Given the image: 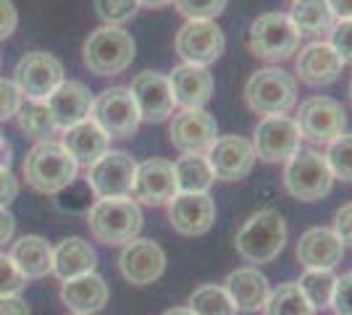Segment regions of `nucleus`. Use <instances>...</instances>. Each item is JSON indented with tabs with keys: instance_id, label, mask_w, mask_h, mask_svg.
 Here are the masks:
<instances>
[{
	"instance_id": "obj_1",
	"label": "nucleus",
	"mask_w": 352,
	"mask_h": 315,
	"mask_svg": "<svg viewBox=\"0 0 352 315\" xmlns=\"http://www.w3.org/2000/svg\"><path fill=\"white\" fill-rule=\"evenodd\" d=\"M89 234L108 247L129 244L142 229V210L132 197H103L87 210Z\"/></svg>"
},
{
	"instance_id": "obj_2",
	"label": "nucleus",
	"mask_w": 352,
	"mask_h": 315,
	"mask_svg": "<svg viewBox=\"0 0 352 315\" xmlns=\"http://www.w3.org/2000/svg\"><path fill=\"white\" fill-rule=\"evenodd\" d=\"M79 174V165L56 139L37 142L24 158V179L43 195H58Z\"/></svg>"
},
{
	"instance_id": "obj_3",
	"label": "nucleus",
	"mask_w": 352,
	"mask_h": 315,
	"mask_svg": "<svg viewBox=\"0 0 352 315\" xmlns=\"http://www.w3.org/2000/svg\"><path fill=\"white\" fill-rule=\"evenodd\" d=\"M137 56V43L124 27H100L89 32L82 47V60L85 69L95 76H116L124 74L132 66Z\"/></svg>"
},
{
	"instance_id": "obj_4",
	"label": "nucleus",
	"mask_w": 352,
	"mask_h": 315,
	"mask_svg": "<svg viewBox=\"0 0 352 315\" xmlns=\"http://www.w3.org/2000/svg\"><path fill=\"white\" fill-rule=\"evenodd\" d=\"M284 244H287V224H284L279 210L271 208L252 213L242 224V229L236 231L234 240L236 253L255 266L276 260L284 250Z\"/></svg>"
},
{
	"instance_id": "obj_5",
	"label": "nucleus",
	"mask_w": 352,
	"mask_h": 315,
	"mask_svg": "<svg viewBox=\"0 0 352 315\" xmlns=\"http://www.w3.org/2000/svg\"><path fill=\"white\" fill-rule=\"evenodd\" d=\"M248 108L258 116H287L297 105V79L279 66L258 69L245 84Z\"/></svg>"
},
{
	"instance_id": "obj_6",
	"label": "nucleus",
	"mask_w": 352,
	"mask_h": 315,
	"mask_svg": "<svg viewBox=\"0 0 352 315\" xmlns=\"http://www.w3.org/2000/svg\"><path fill=\"white\" fill-rule=\"evenodd\" d=\"M248 45L255 58L265 60L268 66H279L289 60L300 47V32L294 30L287 14H263L250 24Z\"/></svg>"
},
{
	"instance_id": "obj_7",
	"label": "nucleus",
	"mask_w": 352,
	"mask_h": 315,
	"mask_svg": "<svg viewBox=\"0 0 352 315\" xmlns=\"http://www.w3.org/2000/svg\"><path fill=\"white\" fill-rule=\"evenodd\" d=\"M284 189L300 202H316L331 192L334 176L326 155L316 150H300L284 163Z\"/></svg>"
},
{
	"instance_id": "obj_8",
	"label": "nucleus",
	"mask_w": 352,
	"mask_h": 315,
	"mask_svg": "<svg viewBox=\"0 0 352 315\" xmlns=\"http://www.w3.org/2000/svg\"><path fill=\"white\" fill-rule=\"evenodd\" d=\"M63 82V63L47 50H32L16 63L14 84L30 103H45Z\"/></svg>"
},
{
	"instance_id": "obj_9",
	"label": "nucleus",
	"mask_w": 352,
	"mask_h": 315,
	"mask_svg": "<svg viewBox=\"0 0 352 315\" xmlns=\"http://www.w3.org/2000/svg\"><path fill=\"white\" fill-rule=\"evenodd\" d=\"M89 119L95 121L111 139H129L137 135V129L142 124L129 87H108L100 92L92 100Z\"/></svg>"
},
{
	"instance_id": "obj_10",
	"label": "nucleus",
	"mask_w": 352,
	"mask_h": 315,
	"mask_svg": "<svg viewBox=\"0 0 352 315\" xmlns=\"http://www.w3.org/2000/svg\"><path fill=\"white\" fill-rule=\"evenodd\" d=\"M294 121L300 126L302 139H310L316 145H329L339 135H344L347 113H344V105L339 100L326 97V95H316V97H308L305 103H300Z\"/></svg>"
},
{
	"instance_id": "obj_11",
	"label": "nucleus",
	"mask_w": 352,
	"mask_h": 315,
	"mask_svg": "<svg viewBox=\"0 0 352 315\" xmlns=\"http://www.w3.org/2000/svg\"><path fill=\"white\" fill-rule=\"evenodd\" d=\"M300 126L289 116H268L261 119L252 135V148L255 158L265 163H287L294 152L300 150Z\"/></svg>"
},
{
	"instance_id": "obj_12",
	"label": "nucleus",
	"mask_w": 352,
	"mask_h": 315,
	"mask_svg": "<svg viewBox=\"0 0 352 315\" xmlns=\"http://www.w3.org/2000/svg\"><path fill=\"white\" fill-rule=\"evenodd\" d=\"M137 161L124 150H108L103 158H98L87 168L85 181L89 184L92 195L98 200L103 197H129L134 184Z\"/></svg>"
},
{
	"instance_id": "obj_13",
	"label": "nucleus",
	"mask_w": 352,
	"mask_h": 315,
	"mask_svg": "<svg viewBox=\"0 0 352 315\" xmlns=\"http://www.w3.org/2000/svg\"><path fill=\"white\" fill-rule=\"evenodd\" d=\"M168 135L182 155H208L219 139V124L206 108H182L171 119Z\"/></svg>"
},
{
	"instance_id": "obj_14",
	"label": "nucleus",
	"mask_w": 352,
	"mask_h": 315,
	"mask_svg": "<svg viewBox=\"0 0 352 315\" xmlns=\"http://www.w3.org/2000/svg\"><path fill=\"white\" fill-rule=\"evenodd\" d=\"M174 47L184 63L208 69L221 58L226 47V34L216 21H187L176 32Z\"/></svg>"
},
{
	"instance_id": "obj_15",
	"label": "nucleus",
	"mask_w": 352,
	"mask_h": 315,
	"mask_svg": "<svg viewBox=\"0 0 352 315\" xmlns=\"http://www.w3.org/2000/svg\"><path fill=\"white\" fill-rule=\"evenodd\" d=\"M176 192V176H174V163L166 158H147L142 163H137L134 171V184H132V197L134 202L140 205H153L161 208L168 205Z\"/></svg>"
},
{
	"instance_id": "obj_16",
	"label": "nucleus",
	"mask_w": 352,
	"mask_h": 315,
	"mask_svg": "<svg viewBox=\"0 0 352 315\" xmlns=\"http://www.w3.org/2000/svg\"><path fill=\"white\" fill-rule=\"evenodd\" d=\"M208 163L219 181H242L255 168V148L252 142L239 135H223L208 150Z\"/></svg>"
},
{
	"instance_id": "obj_17",
	"label": "nucleus",
	"mask_w": 352,
	"mask_h": 315,
	"mask_svg": "<svg viewBox=\"0 0 352 315\" xmlns=\"http://www.w3.org/2000/svg\"><path fill=\"white\" fill-rule=\"evenodd\" d=\"M118 270L134 286L155 284L166 270V253L158 242L132 240L129 244H124L118 255Z\"/></svg>"
},
{
	"instance_id": "obj_18",
	"label": "nucleus",
	"mask_w": 352,
	"mask_h": 315,
	"mask_svg": "<svg viewBox=\"0 0 352 315\" xmlns=\"http://www.w3.org/2000/svg\"><path fill=\"white\" fill-rule=\"evenodd\" d=\"M134 97V105L140 110V121H150V124H163L174 113V95H171V84L168 76L158 74V71H140L132 79L129 87Z\"/></svg>"
},
{
	"instance_id": "obj_19",
	"label": "nucleus",
	"mask_w": 352,
	"mask_h": 315,
	"mask_svg": "<svg viewBox=\"0 0 352 315\" xmlns=\"http://www.w3.org/2000/svg\"><path fill=\"white\" fill-rule=\"evenodd\" d=\"M166 208L168 224L182 237H203L216 224V200L210 195H176Z\"/></svg>"
},
{
	"instance_id": "obj_20",
	"label": "nucleus",
	"mask_w": 352,
	"mask_h": 315,
	"mask_svg": "<svg viewBox=\"0 0 352 315\" xmlns=\"http://www.w3.org/2000/svg\"><path fill=\"white\" fill-rule=\"evenodd\" d=\"M342 69H344V63L326 40H316V43L305 45L294 58V79L305 82L310 87L334 84Z\"/></svg>"
},
{
	"instance_id": "obj_21",
	"label": "nucleus",
	"mask_w": 352,
	"mask_h": 315,
	"mask_svg": "<svg viewBox=\"0 0 352 315\" xmlns=\"http://www.w3.org/2000/svg\"><path fill=\"white\" fill-rule=\"evenodd\" d=\"M92 100H95V97H92V92H89V87L85 82L69 79V82H63L58 90L45 100V105L50 108L58 132H66V129H72V126L89 119V113H92Z\"/></svg>"
},
{
	"instance_id": "obj_22",
	"label": "nucleus",
	"mask_w": 352,
	"mask_h": 315,
	"mask_svg": "<svg viewBox=\"0 0 352 315\" xmlns=\"http://www.w3.org/2000/svg\"><path fill=\"white\" fill-rule=\"evenodd\" d=\"M294 255L305 266V270H334L344 257V244L331 229L313 226L300 237Z\"/></svg>"
},
{
	"instance_id": "obj_23",
	"label": "nucleus",
	"mask_w": 352,
	"mask_h": 315,
	"mask_svg": "<svg viewBox=\"0 0 352 315\" xmlns=\"http://www.w3.org/2000/svg\"><path fill=\"white\" fill-rule=\"evenodd\" d=\"M174 103L182 108H203L213 97V74L203 66L179 63L168 74Z\"/></svg>"
},
{
	"instance_id": "obj_24",
	"label": "nucleus",
	"mask_w": 352,
	"mask_h": 315,
	"mask_svg": "<svg viewBox=\"0 0 352 315\" xmlns=\"http://www.w3.org/2000/svg\"><path fill=\"white\" fill-rule=\"evenodd\" d=\"M223 289H226L229 300L234 302L236 310H245V313L263 310V305L268 302V294H271L268 279L252 266L232 270L226 276V281H223Z\"/></svg>"
},
{
	"instance_id": "obj_25",
	"label": "nucleus",
	"mask_w": 352,
	"mask_h": 315,
	"mask_svg": "<svg viewBox=\"0 0 352 315\" xmlns=\"http://www.w3.org/2000/svg\"><path fill=\"white\" fill-rule=\"evenodd\" d=\"M60 145L76 161V165L89 168L98 158H103L105 152H108L111 137L105 135L95 121L87 119L82 121V124H76V126H72V129H66V132H60Z\"/></svg>"
},
{
	"instance_id": "obj_26",
	"label": "nucleus",
	"mask_w": 352,
	"mask_h": 315,
	"mask_svg": "<svg viewBox=\"0 0 352 315\" xmlns=\"http://www.w3.org/2000/svg\"><path fill=\"white\" fill-rule=\"evenodd\" d=\"M108 297H111L108 284H105L103 276H98V273L76 276V279L63 281V286H60V300H63V305L72 313H79V315H92L98 313V310H103Z\"/></svg>"
},
{
	"instance_id": "obj_27",
	"label": "nucleus",
	"mask_w": 352,
	"mask_h": 315,
	"mask_svg": "<svg viewBox=\"0 0 352 315\" xmlns=\"http://www.w3.org/2000/svg\"><path fill=\"white\" fill-rule=\"evenodd\" d=\"M98 266V253L87 240L82 237H69L58 247H53V273L60 281H69L85 273H95Z\"/></svg>"
},
{
	"instance_id": "obj_28",
	"label": "nucleus",
	"mask_w": 352,
	"mask_h": 315,
	"mask_svg": "<svg viewBox=\"0 0 352 315\" xmlns=\"http://www.w3.org/2000/svg\"><path fill=\"white\" fill-rule=\"evenodd\" d=\"M8 257L14 260V266L27 281L45 279L47 273H53V247L37 234H27V237L16 240Z\"/></svg>"
},
{
	"instance_id": "obj_29",
	"label": "nucleus",
	"mask_w": 352,
	"mask_h": 315,
	"mask_svg": "<svg viewBox=\"0 0 352 315\" xmlns=\"http://www.w3.org/2000/svg\"><path fill=\"white\" fill-rule=\"evenodd\" d=\"M174 176L179 195H208V189L216 181L206 155H182V158H176Z\"/></svg>"
},
{
	"instance_id": "obj_30",
	"label": "nucleus",
	"mask_w": 352,
	"mask_h": 315,
	"mask_svg": "<svg viewBox=\"0 0 352 315\" xmlns=\"http://www.w3.org/2000/svg\"><path fill=\"white\" fill-rule=\"evenodd\" d=\"M287 16L294 24V30L300 34H310V37L331 32L334 21H337L334 14L329 11L326 0H292V8Z\"/></svg>"
},
{
	"instance_id": "obj_31",
	"label": "nucleus",
	"mask_w": 352,
	"mask_h": 315,
	"mask_svg": "<svg viewBox=\"0 0 352 315\" xmlns=\"http://www.w3.org/2000/svg\"><path fill=\"white\" fill-rule=\"evenodd\" d=\"M16 124L24 135L37 139V142H47L53 135H58L56 119L45 103H24L16 113Z\"/></svg>"
},
{
	"instance_id": "obj_32",
	"label": "nucleus",
	"mask_w": 352,
	"mask_h": 315,
	"mask_svg": "<svg viewBox=\"0 0 352 315\" xmlns=\"http://www.w3.org/2000/svg\"><path fill=\"white\" fill-rule=\"evenodd\" d=\"M263 315H316L305 300V294L300 292L297 284H279V289H271L268 302L263 305Z\"/></svg>"
},
{
	"instance_id": "obj_33",
	"label": "nucleus",
	"mask_w": 352,
	"mask_h": 315,
	"mask_svg": "<svg viewBox=\"0 0 352 315\" xmlns=\"http://www.w3.org/2000/svg\"><path fill=\"white\" fill-rule=\"evenodd\" d=\"M297 286L305 294V300L310 302L313 310H326V307H331L337 276H334V270H305L300 276Z\"/></svg>"
},
{
	"instance_id": "obj_34",
	"label": "nucleus",
	"mask_w": 352,
	"mask_h": 315,
	"mask_svg": "<svg viewBox=\"0 0 352 315\" xmlns=\"http://www.w3.org/2000/svg\"><path fill=\"white\" fill-rule=\"evenodd\" d=\"M190 310L195 315H236L234 302L229 300L226 289L219 284H203L190 294Z\"/></svg>"
},
{
	"instance_id": "obj_35",
	"label": "nucleus",
	"mask_w": 352,
	"mask_h": 315,
	"mask_svg": "<svg viewBox=\"0 0 352 315\" xmlns=\"http://www.w3.org/2000/svg\"><path fill=\"white\" fill-rule=\"evenodd\" d=\"M323 155L331 168V176L352 184V135H339L334 142L326 145Z\"/></svg>"
},
{
	"instance_id": "obj_36",
	"label": "nucleus",
	"mask_w": 352,
	"mask_h": 315,
	"mask_svg": "<svg viewBox=\"0 0 352 315\" xmlns=\"http://www.w3.org/2000/svg\"><path fill=\"white\" fill-rule=\"evenodd\" d=\"M56 205L66 213H87L95 205V195L85 179H74L69 187H63L56 195Z\"/></svg>"
},
{
	"instance_id": "obj_37",
	"label": "nucleus",
	"mask_w": 352,
	"mask_h": 315,
	"mask_svg": "<svg viewBox=\"0 0 352 315\" xmlns=\"http://www.w3.org/2000/svg\"><path fill=\"white\" fill-rule=\"evenodd\" d=\"M95 11L108 27H121L137 16L140 3L137 0H95Z\"/></svg>"
},
{
	"instance_id": "obj_38",
	"label": "nucleus",
	"mask_w": 352,
	"mask_h": 315,
	"mask_svg": "<svg viewBox=\"0 0 352 315\" xmlns=\"http://www.w3.org/2000/svg\"><path fill=\"white\" fill-rule=\"evenodd\" d=\"M229 0H174L176 11L187 16V21H216L223 14Z\"/></svg>"
},
{
	"instance_id": "obj_39",
	"label": "nucleus",
	"mask_w": 352,
	"mask_h": 315,
	"mask_svg": "<svg viewBox=\"0 0 352 315\" xmlns=\"http://www.w3.org/2000/svg\"><path fill=\"white\" fill-rule=\"evenodd\" d=\"M24 286H27V279L19 273L14 260L6 255V253H0V297L19 294Z\"/></svg>"
},
{
	"instance_id": "obj_40",
	"label": "nucleus",
	"mask_w": 352,
	"mask_h": 315,
	"mask_svg": "<svg viewBox=\"0 0 352 315\" xmlns=\"http://www.w3.org/2000/svg\"><path fill=\"white\" fill-rule=\"evenodd\" d=\"M329 45L337 50L342 63H352V19L334 21V27L329 32Z\"/></svg>"
},
{
	"instance_id": "obj_41",
	"label": "nucleus",
	"mask_w": 352,
	"mask_h": 315,
	"mask_svg": "<svg viewBox=\"0 0 352 315\" xmlns=\"http://www.w3.org/2000/svg\"><path fill=\"white\" fill-rule=\"evenodd\" d=\"M21 105H24V95L19 92V87L8 79H0V121L16 119Z\"/></svg>"
},
{
	"instance_id": "obj_42",
	"label": "nucleus",
	"mask_w": 352,
	"mask_h": 315,
	"mask_svg": "<svg viewBox=\"0 0 352 315\" xmlns=\"http://www.w3.org/2000/svg\"><path fill=\"white\" fill-rule=\"evenodd\" d=\"M331 310L337 315H352V270L339 276L331 297Z\"/></svg>"
},
{
	"instance_id": "obj_43",
	"label": "nucleus",
	"mask_w": 352,
	"mask_h": 315,
	"mask_svg": "<svg viewBox=\"0 0 352 315\" xmlns=\"http://www.w3.org/2000/svg\"><path fill=\"white\" fill-rule=\"evenodd\" d=\"M334 234L339 237V242L344 244V247H352V202L347 205H342L337 210V215H334V229H331Z\"/></svg>"
},
{
	"instance_id": "obj_44",
	"label": "nucleus",
	"mask_w": 352,
	"mask_h": 315,
	"mask_svg": "<svg viewBox=\"0 0 352 315\" xmlns=\"http://www.w3.org/2000/svg\"><path fill=\"white\" fill-rule=\"evenodd\" d=\"M19 197V179L11 168H0V208H8Z\"/></svg>"
},
{
	"instance_id": "obj_45",
	"label": "nucleus",
	"mask_w": 352,
	"mask_h": 315,
	"mask_svg": "<svg viewBox=\"0 0 352 315\" xmlns=\"http://www.w3.org/2000/svg\"><path fill=\"white\" fill-rule=\"evenodd\" d=\"M19 27V11L11 0H0V40L11 37Z\"/></svg>"
},
{
	"instance_id": "obj_46",
	"label": "nucleus",
	"mask_w": 352,
	"mask_h": 315,
	"mask_svg": "<svg viewBox=\"0 0 352 315\" xmlns=\"http://www.w3.org/2000/svg\"><path fill=\"white\" fill-rule=\"evenodd\" d=\"M0 315H32L27 300H21L19 294L11 297H0Z\"/></svg>"
},
{
	"instance_id": "obj_47",
	"label": "nucleus",
	"mask_w": 352,
	"mask_h": 315,
	"mask_svg": "<svg viewBox=\"0 0 352 315\" xmlns=\"http://www.w3.org/2000/svg\"><path fill=\"white\" fill-rule=\"evenodd\" d=\"M14 231H16L14 213H11L8 208H0V247H3L6 242L14 240Z\"/></svg>"
},
{
	"instance_id": "obj_48",
	"label": "nucleus",
	"mask_w": 352,
	"mask_h": 315,
	"mask_svg": "<svg viewBox=\"0 0 352 315\" xmlns=\"http://www.w3.org/2000/svg\"><path fill=\"white\" fill-rule=\"evenodd\" d=\"M329 11L334 14L337 21H344V19H352V0H326Z\"/></svg>"
},
{
	"instance_id": "obj_49",
	"label": "nucleus",
	"mask_w": 352,
	"mask_h": 315,
	"mask_svg": "<svg viewBox=\"0 0 352 315\" xmlns=\"http://www.w3.org/2000/svg\"><path fill=\"white\" fill-rule=\"evenodd\" d=\"M137 3H140V8H166L174 0H137Z\"/></svg>"
},
{
	"instance_id": "obj_50",
	"label": "nucleus",
	"mask_w": 352,
	"mask_h": 315,
	"mask_svg": "<svg viewBox=\"0 0 352 315\" xmlns=\"http://www.w3.org/2000/svg\"><path fill=\"white\" fill-rule=\"evenodd\" d=\"M163 315H195L190 307H171V310H166Z\"/></svg>"
},
{
	"instance_id": "obj_51",
	"label": "nucleus",
	"mask_w": 352,
	"mask_h": 315,
	"mask_svg": "<svg viewBox=\"0 0 352 315\" xmlns=\"http://www.w3.org/2000/svg\"><path fill=\"white\" fill-rule=\"evenodd\" d=\"M3 142H6V137H3V132H0V148H3Z\"/></svg>"
},
{
	"instance_id": "obj_52",
	"label": "nucleus",
	"mask_w": 352,
	"mask_h": 315,
	"mask_svg": "<svg viewBox=\"0 0 352 315\" xmlns=\"http://www.w3.org/2000/svg\"><path fill=\"white\" fill-rule=\"evenodd\" d=\"M347 95H350V100H352V79H350V90H347Z\"/></svg>"
},
{
	"instance_id": "obj_53",
	"label": "nucleus",
	"mask_w": 352,
	"mask_h": 315,
	"mask_svg": "<svg viewBox=\"0 0 352 315\" xmlns=\"http://www.w3.org/2000/svg\"><path fill=\"white\" fill-rule=\"evenodd\" d=\"M72 315H79V313H72Z\"/></svg>"
}]
</instances>
